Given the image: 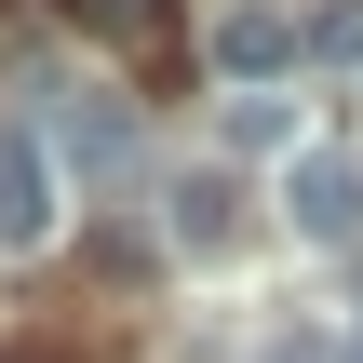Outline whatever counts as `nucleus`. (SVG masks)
Wrapping results in <instances>:
<instances>
[{
	"label": "nucleus",
	"mask_w": 363,
	"mask_h": 363,
	"mask_svg": "<svg viewBox=\"0 0 363 363\" xmlns=\"http://www.w3.org/2000/svg\"><path fill=\"white\" fill-rule=\"evenodd\" d=\"M283 216H296V242H363V162L350 148H296L283 162Z\"/></svg>",
	"instance_id": "1"
},
{
	"label": "nucleus",
	"mask_w": 363,
	"mask_h": 363,
	"mask_svg": "<svg viewBox=\"0 0 363 363\" xmlns=\"http://www.w3.org/2000/svg\"><path fill=\"white\" fill-rule=\"evenodd\" d=\"M54 242V135L0 121V256H40Z\"/></svg>",
	"instance_id": "2"
},
{
	"label": "nucleus",
	"mask_w": 363,
	"mask_h": 363,
	"mask_svg": "<svg viewBox=\"0 0 363 363\" xmlns=\"http://www.w3.org/2000/svg\"><path fill=\"white\" fill-rule=\"evenodd\" d=\"M54 175L121 189V175H135V121H121L108 94H54Z\"/></svg>",
	"instance_id": "3"
},
{
	"label": "nucleus",
	"mask_w": 363,
	"mask_h": 363,
	"mask_svg": "<svg viewBox=\"0 0 363 363\" xmlns=\"http://www.w3.org/2000/svg\"><path fill=\"white\" fill-rule=\"evenodd\" d=\"M216 67H229L242 94H269V81L296 67V13H269V0H242V13H216Z\"/></svg>",
	"instance_id": "4"
},
{
	"label": "nucleus",
	"mask_w": 363,
	"mask_h": 363,
	"mask_svg": "<svg viewBox=\"0 0 363 363\" xmlns=\"http://www.w3.org/2000/svg\"><path fill=\"white\" fill-rule=\"evenodd\" d=\"M162 229H175L189 256H229V229H242V189H229V175H189V189L162 202Z\"/></svg>",
	"instance_id": "5"
},
{
	"label": "nucleus",
	"mask_w": 363,
	"mask_h": 363,
	"mask_svg": "<svg viewBox=\"0 0 363 363\" xmlns=\"http://www.w3.org/2000/svg\"><path fill=\"white\" fill-rule=\"evenodd\" d=\"M283 135H296L283 94H229V148H283Z\"/></svg>",
	"instance_id": "6"
},
{
	"label": "nucleus",
	"mask_w": 363,
	"mask_h": 363,
	"mask_svg": "<svg viewBox=\"0 0 363 363\" xmlns=\"http://www.w3.org/2000/svg\"><path fill=\"white\" fill-rule=\"evenodd\" d=\"M67 13H81V27H108V40H135V27H148L162 0H67Z\"/></svg>",
	"instance_id": "7"
},
{
	"label": "nucleus",
	"mask_w": 363,
	"mask_h": 363,
	"mask_svg": "<svg viewBox=\"0 0 363 363\" xmlns=\"http://www.w3.org/2000/svg\"><path fill=\"white\" fill-rule=\"evenodd\" d=\"M350 337H363V283H350Z\"/></svg>",
	"instance_id": "8"
}]
</instances>
